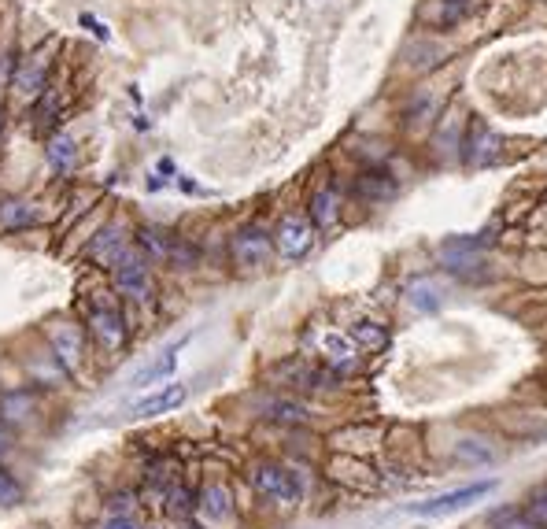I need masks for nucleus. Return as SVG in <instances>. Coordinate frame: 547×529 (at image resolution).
I'll return each mask as SVG.
<instances>
[{
  "instance_id": "f257e3e1",
  "label": "nucleus",
  "mask_w": 547,
  "mask_h": 529,
  "mask_svg": "<svg viewBox=\"0 0 547 529\" xmlns=\"http://www.w3.org/2000/svg\"><path fill=\"white\" fill-rule=\"evenodd\" d=\"M248 481L259 496H267L274 504H296L300 500V478L281 463H259V467H252Z\"/></svg>"
},
{
  "instance_id": "f03ea898",
  "label": "nucleus",
  "mask_w": 547,
  "mask_h": 529,
  "mask_svg": "<svg viewBox=\"0 0 547 529\" xmlns=\"http://www.w3.org/2000/svg\"><path fill=\"white\" fill-rule=\"evenodd\" d=\"M496 489V481H474V485H462V489H451V493H440L433 496V500H426V504H414L411 515H422V518H448L455 515V511H466L470 504H477L481 496H488Z\"/></svg>"
},
{
  "instance_id": "7ed1b4c3",
  "label": "nucleus",
  "mask_w": 547,
  "mask_h": 529,
  "mask_svg": "<svg viewBox=\"0 0 547 529\" xmlns=\"http://www.w3.org/2000/svg\"><path fill=\"white\" fill-rule=\"evenodd\" d=\"M115 289L130 300H148L152 296V271L141 248H130L126 256L115 263Z\"/></svg>"
},
{
  "instance_id": "20e7f679",
  "label": "nucleus",
  "mask_w": 547,
  "mask_h": 529,
  "mask_svg": "<svg viewBox=\"0 0 547 529\" xmlns=\"http://www.w3.org/2000/svg\"><path fill=\"white\" fill-rule=\"evenodd\" d=\"M315 245V230H311V222L300 219V215H285L278 222V230H274V248H278L285 259H304Z\"/></svg>"
},
{
  "instance_id": "39448f33",
  "label": "nucleus",
  "mask_w": 547,
  "mask_h": 529,
  "mask_svg": "<svg viewBox=\"0 0 547 529\" xmlns=\"http://www.w3.org/2000/svg\"><path fill=\"white\" fill-rule=\"evenodd\" d=\"M185 396H189V389H185L182 382H167V385H159V389H152L148 396H141V400L130 407V415H134V419L171 415V411H178V407L185 404Z\"/></svg>"
},
{
  "instance_id": "423d86ee",
  "label": "nucleus",
  "mask_w": 547,
  "mask_h": 529,
  "mask_svg": "<svg viewBox=\"0 0 547 529\" xmlns=\"http://www.w3.org/2000/svg\"><path fill=\"white\" fill-rule=\"evenodd\" d=\"M89 333L97 337V345L104 352H119L126 345V322H122L119 308H111V304H97V308L89 311Z\"/></svg>"
},
{
  "instance_id": "0eeeda50",
  "label": "nucleus",
  "mask_w": 547,
  "mask_h": 529,
  "mask_svg": "<svg viewBox=\"0 0 547 529\" xmlns=\"http://www.w3.org/2000/svg\"><path fill=\"white\" fill-rule=\"evenodd\" d=\"M270 259V237L267 230H259V226H248L241 234L233 237V263L244 267V271H256Z\"/></svg>"
},
{
  "instance_id": "6e6552de",
  "label": "nucleus",
  "mask_w": 547,
  "mask_h": 529,
  "mask_svg": "<svg viewBox=\"0 0 547 529\" xmlns=\"http://www.w3.org/2000/svg\"><path fill=\"white\" fill-rule=\"evenodd\" d=\"M49 345H52V352H56V359H60V367L74 374L78 363H82V352H86V341H82L78 326H71V322H56V326H49Z\"/></svg>"
},
{
  "instance_id": "1a4fd4ad",
  "label": "nucleus",
  "mask_w": 547,
  "mask_h": 529,
  "mask_svg": "<svg viewBox=\"0 0 547 529\" xmlns=\"http://www.w3.org/2000/svg\"><path fill=\"white\" fill-rule=\"evenodd\" d=\"M130 237H126V230L122 226H104L93 241H89V259L93 263H100V267H111L115 271V263H119L126 252H130Z\"/></svg>"
},
{
  "instance_id": "9d476101",
  "label": "nucleus",
  "mask_w": 547,
  "mask_h": 529,
  "mask_svg": "<svg viewBox=\"0 0 547 529\" xmlns=\"http://www.w3.org/2000/svg\"><path fill=\"white\" fill-rule=\"evenodd\" d=\"M45 78H49V60H45V56H30V60L15 71L12 89L23 100H37L41 93H45Z\"/></svg>"
},
{
  "instance_id": "9b49d317",
  "label": "nucleus",
  "mask_w": 547,
  "mask_h": 529,
  "mask_svg": "<svg viewBox=\"0 0 547 529\" xmlns=\"http://www.w3.org/2000/svg\"><path fill=\"white\" fill-rule=\"evenodd\" d=\"M182 345L185 341H174L171 348H163L152 363H145V367L137 370L134 378H130V385L134 389H148V385H156V382H163V378H171L174 374V367H178V352H182Z\"/></svg>"
},
{
  "instance_id": "f8f14e48",
  "label": "nucleus",
  "mask_w": 547,
  "mask_h": 529,
  "mask_svg": "<svg viewBox=\"0 0 547 529\" xmlns=\"http://www.w3.org/2000/svg\"><path fill=\"white\" fill-rule=\"evenodd\" d=\"M141 248L152 252L156 259H171V263H193V252L171 234H159V230H141Z\"/></svg>"
},
{
  "instance_id": "ddd939ff",
  "label": "nucleus",
  "mask_w": 547,
  "mask_h": 529,
  "mask_svg": "<svg viewBox=\"0 0 547 529\" xmlns=\"http://www.w3.org/2000/svg\"><path fill=\"white\" fill-rule=\"evenodd\" d=\"M311 219L318 230H329L341 219V189L337 185H322L315 197H311Z\"/></svg>"
},
{
  "instance_id": "4468645a",
  "label": "nucleus",
  "mask_w": 547,
  "mask_h": 529,
  "mask_svg": "<svg viewBox=\"0 0 547 529\" xmlns=\"http://www.w3.org/2000/svg\"><path fill=\"white\" fill-rule=\"evenodd\" d=\"M196 511H200V518H207V522H226V518L233 515L230 489H226V485H207L204 493H200Z\"/></svg>"
},
{
  "instance_id": "2eb2a0df",
  "label": "nucleus",
  "mask_w": 547,
  "mask_h": 529,
  "mask_svg": "<svg viewBox=\"0 0 547 529\" xmlns=\"http://www.w3.org/2000/svg\"><path fill=\"white\" fill-rule=\"evenodd\" d=\"M352 341L363 348V352L374 356V352H385V348H389V330H385L381 322L363 319V322H355L352 326Z\"/></svg>"
},
{
  "instance_id": "dca6fc26",
  "label": "nucleus",
  "mask_w": 547,
  "mask_h": 529,
  "mask_svg": "<svg viewBox=\"0 0 547 529\" xmlns=\"http://www.w3.org/2000/svg\"><path fill=\"white\" fill-rule=\"evenodd\" d=\"M49 163H52V171H60V174H71L74 171V163H78V145H74V137L71 134H56L49 141Z\"/></svg>"
},
{
  "instance_id": "f3484780",
  "label": "nucleus",
  "mask_w": 547,
  "mask_h": 529,
  "mask_svg": "<svg viewBox=\"0 0 547 529\" xmlns=\"http://www.w3.org/2000/svg\"><path fill=\"white\" fill-rule=\"evenodd\" d=\"M37 219H41L37 208L26 204V200H4V204H0V226H4V230H23V226H34Z\"/></svg>"
},
{
  "instance_id": "a211bd4d",
  "label": "nucleus",
  "mask_w": 547,
  "mask_h": 529,
  "mask_svg": "<svg viewBox=\"0 0 547 529\" xmlns=\"http://www.w3.org/2000/svg\"><path fill=\"white\" fill-rule=\"evenodd\" d=\"M411 304L418 311H437L444 304V293H440L437 282H414L411 285Z\"/></svg>"
},
{
  "instance_id": "6ab92c4d",
  "label": "nucleus",
  "mask_w": 547,
  "mask_h": 529,
  "mask_svg": "<svg viewBox=\"0 0 547 529\" xmlns=\"http://www.w3.org/2000/svg\"><path fill=\"white\" fill-rule=\"evenodd\" d=\"M322 348H326V356L337 363V367H352V345H348V337H341V333H326L322 337Z\"/></svg>"
},
{
  "instance_id": "aec40b11",
  "label": "nucleus",
  "mask_w": 547,
  "mask_h": 529,
  "mask_svg": "<svg viewBox=\"0 0 547 529\" xmlns=\"http://www.w3.org/2000/svg\"><path fill=\"white\" fill-rule=\"evenodd\" d=\"M23 485H19V478L15 474H8V470L0 467V507H15L23 504Z\"/></svg>"
},
{
  "instance_id": "412c9836",
  "label": "nucleus",
  "mask_w": 547,
  "mask_h": 529,
  "mask_svg": "<svg viewBox=\"0 0 547 529\" xmlns=\"http://www.w3.org/2000/svg\"><path fill=\"white\" fill-rule=\"evenodd\" d=\"M392 189H396V185H392L385 174H363V178H359V193H363V197H370V200L392 197Z\"/></svg>"
},
{
  "instance_id": "4be33fe9",
  "label": "nucleus",
  "mask_w": 547,
  "mask_h": 529,
  "mask_svg": "<svg viewBox=\"0 0 547 529\" xmlns=\"http://www.w3.org/2000/svg\"><path fill=\"white\" fill-rule=\"evenodd\" d=\"M529 522L536 529H547V496H533L529 500Z\"/></svg>"
},
{
  "instance_id": "5701e85b",
  "label": "nucleus",
  "mask_w": 547,
  "mask_h": 529,
  "mask_svg": "<svg viewBox=\"0 0 547 529\" xmlns=\"http://www.w3.org/2000/svg\"><path fill=\"white\" fill-rule=\"evenodd\" d=\"M274 411V419H285V422H304V411L300 407H292V404H274L270 407Z\"/></svg>"
},
{
  "instance_id": "b1692460",
  "label": "nucleus",
  "mask_w": 547,
  "mask_h": 529,
  "mask_svg": "<svg viewBox=\"0 0 547 529\" xmlns=\"http://www.w3.org/2000/svg\"><path fill=\"white\" fill-rule=\"evenodd\" d=\"M100 529H141L130 515H108Z\"/></svg>"
},
{
  "instance_id": "393cba45",
  "label": "nucleus",
  "mask_w": 547,
  "mask_h": 529,
  "mask_svg": "<svg viewBox=\"0 0 547 529\" xmlns=\"http://www.w3.org/2000/svg\"><path fill=\"white\" fill-rule=\"evenodd\" d=\"M12 433H8V426H4V422H0V459H8L12 456Z\"/></svg>"
},
{
  "instance_id": "a878e982",
  "label": "nucleus",
  "mask_w": 547,
  "mask_h": 529,
  "mask_svg": "<svg viewBox=\"0 0 547 529\" xmlns=\"http://www.w3.org/2000/svg\"><path fill=\"white\" fill-rule=\"evenodd\" d=\"M8 74H12V52H0V89L8 82Z\"/></svg>"
},
{
  "instance_id": "bb28decb",
  "label": "nucleus",
  "mask_w": 547,
  "mask_h": 529,
  "mask_svg": "<svg viewBox=\"0 0 547 529\" xmlns=\"http://www.w3.org/2000/svg\"><path fill=\"white\" fill-rule=\"evenodd\" d=\"M82 23H86L89 30H93V34L100 37V41H108V26H100L97 19H89V15H82Z\"/></svg>"
},
{
  "instance_id": "cd10ccee",
  "label": "nucleus",
  "mask_w": 547,
  "mask_h": 529,
  "mask_svg": "<svg viewBox=\"0 0 547 529\" xmlns=\"http://www.w3.org/2000/svg\"><path fill=\"white\" fill-rule=\"evenodd\" d=\"M0 134H4V108H0Z\"/></svg>"
},
{
  "instance_id": "c85d7f7f",
  "label": "nucleus",
  "mask_w": 547,
  "mask_h": 529,
  "mask_svg": "<svg viewBox=\"0 0 547 529\" xmlns=\"http://www.w3.org/2000/svg\"><path fill=\"white\" fill-rule=\"evenodd\" d=\"M444 4H466V0H444Z\"/></svg>"
}]
</instances>
